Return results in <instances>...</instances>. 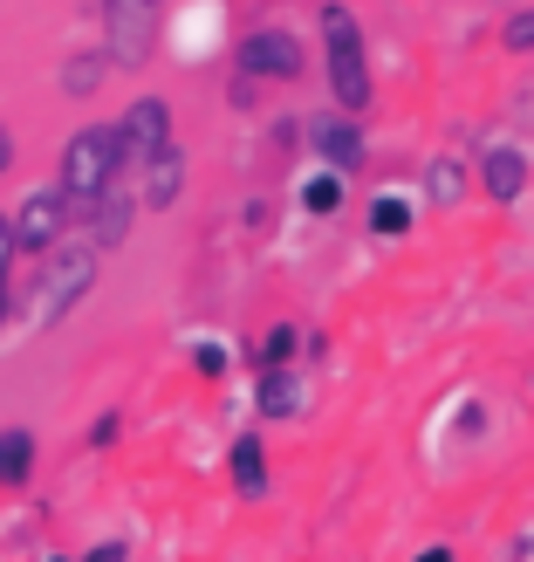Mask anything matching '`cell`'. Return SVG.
Masks as SVG:
<instances>
[{"label":"cell","instance_id":"ba28073f","mask_svg":"<svg viewBox=\"0 0 534 562\" xmlns=\"http://www.w3.org/2000/svg\"><path fill=\"white\" fill-rule=\"evenodd\" d=\"M308 145H316V158L329 165V172H363V131H356V117H316L308 124Z\"/></svg>","mask_w":534,"mask_h":562},{"label":"cell","instance_id":"44dd1931","mask_svg":"<svg viewBox=\"0 0 534 562\" xmlns=\"http://www.w3.org/2000/svg\"><path fill=\"white\" fill-rule=\"evenodd\" d=\"M425 192H432L439 206H453V200H459V165H439V172L425 179Z\"/></svg>","mask_w":534,"mask_h":562},{"label":"cell","instance_id":"9a60e30c","mask_svg":"<svg viewBox=\"0 0 534 562\" xmlns=\"http://www.w3.org/2000/svg\"><path fill=\"white\" fill-rule=\"evenodd\" d=\"M336 206H343V172H316L302 186V213H316V220H329Z\"/></svg>","mask_w":534,"mask_h":562},{"label":"cell","instance_id":"8992f818","mask_svg":"<svg viewBox=\"0 0 534 562\" xmlns=\"http://www.w3.org/2000/svg\"><path fill=\"white\" fill-rule=\"evenodd\" d=\"M14 220V247L21 255H48V247H63V227H69V200H63V186H42V192H27L21 200V213H8Z\"/></svg>","mask_w":534,"mask_h":562},{"label":"cell","instance_id":"ac0fdd59","mask_svg":"<svg viewBox=\"0 0 534 562\" xmlns=\"http://www.w3.org/2000/svg\"><path fill=\"white\" fill-rule=\"evenodd\" d=\"M302 350V336L288 329V323H281V329H268V344H261V371H281V363H288Z\"/></svg>","mask_w":534,"mask_h":562},{"label":"cell","instance_id":"cb8c5ba5","mask_svg":"<svg viewBox=\"0 0 534 562\" xmlns=\"http://www.w3.org/2000/svg\"><path fill=\"white\" fill-rule=\"evenodd\" d=\"M8 165H14V131L0 124V172H8Z\"/></svg>","mask_w":534,"mask_h":562},{"label":"cell","instance_id":"603a6c76","mask_svg":"<svg viewBox=\"0 0 534 562\" xmlns=\"http://www.w3.org/2000/svg\"><path fill=\"white\" fill-rule=\"evenodd\" d=\"M82 562H130V549H124V542H96V549L82 555Z\"/></svg>","mask_w":534,"mask_h":562},{"label":"cell","instance_id":"7a4b0ae2","mask_svg":"<svg viewBox=\"0 0 534 562\" xmlns=\"http://www.w3.org/2000/svg\"><path fill=\"white\" fill-rule=\"evenodd\" d=\"M322 63H329V90L343 117H363L371 110V48H363V27L350 8H322Z\"/></svg>","mask_w":534,"mask_h":562},{"label":"cell","instance_id":"9c48e42d","mask_svg":"<svg viewBox=\"0 0 534 562\" xmlns=\"http://www.w3.org/2000/svg\"><path fill=\"white\" fill-rule=\"evenodd\" d=\"M480 186H487V200L514 206L521 192H527V151H514V145H487V158H480Z\"/></svg>","mask_w":534,"mask_h":562},{"label":"cell","instance_id":"30bf717a","mask_svg":"<svg viewBox=\"0 0 534 562\" xmlns=\"http://www.w3.org/2000/svg\"><path fill=\"white\" fill-rule=\"evenodd\" d=\"M179 192H185V151H179V137H172V145H164L151 165H145V206H172L179 200Z\"/></svg>","mask_w":534,"mask_h":562},{"label":"cell","instance_id":"7c38bea8","mask_svg":"<svg viewBox=\"0 0 534 562\" xmlns=\"http://www.w3.org/2000/svg\"><path fill=\"white\" fill-rule=\"evenodd\" d=\"M234 487L247 494V501H268V446L247 432V439H234Z\"/></svg>","mask_w":534,"mask_h":562},{"label":"cell","instance_id":"3957f363","mask_svg":"<svg viewBox=\"0 0 534 562\" xmlns=\"http://www.w3.org/2000/svg\"><path fill=\"white\" fill-rule=\"evenodd\" d=\"M96 268H103V247L96 240H76V247H48V274H42V295H35V316L42 329L69 323V308L96 289Z\"/></svg>","mask_w":534,"mask_h":562},{"label":"cell","instance_id":"ffe728a7","mask_svg":"<svg viewBox=\"0 0 534 562\" xmlns=\"http://www.w3.org/2000/svg\"><path fill=\"white\" fill-rule=\"evenodd\" d=\"M14 255H21V247H14V220L0 213V323H8V261Z\"/></svg>","mask_w":534,"mask_h":562},{"label":"cell","instance_id":"277c9868","mask_svg":"<svg viewBox=\"0 0 534 562\" xmlns=\"http://www.w3.org/2000/svg\"><path fill=\"white\" fill-rule=\"evenodd\" d=\"M302 69H308V55L288 27H254L240 42V76H254V82H295Z\"/></svg>","mask_w":534,"mask_h":562},{"label":"cell","instance_id":"e0dca14e","mask_svg":"<svg viewBox=\"0 0 534 562\" xmlns=\"http://www.w3.org/2000/svg\"><path fill=\"white\" fill-rule=\"evenodd\" d=\"M63 82H69V97H90L103 82V55H76V63L63 69Z\"/></svg>","mask_w":534,"mask_h":562},{"label":"cell","instance_id":"8fae6325","mask_svg":"<svg viewBox=\"0 0 534 562\" xmlns=\"http://www.w3.org/2000/svg\"><path fill=\"white\" fill-rule=\"evenodd\" d=\"M27 481H35V432L8 426L0 432V487H27Z\"/></svg>","mask_w":534,"mask_h":562},{"label":"cell","instance_id":"4fadbf2b","mask_svg":"<svg viewBox=\"0 0 534 562\" xmlns=\"http://www.w3.org/2000/svg\"><path fill=\"white\" fill-rule=\"evenodd\" d=\"M82 220L96 227V247H117V240L130 234V200H124L117 186H110V192H103V200H96L90 213H82Z\"/></svg>","mask_w":534,"mask_h":562},{"label":"cell","instance_id":"2e32d148","mask_svg":"<svg viewBox=\"0 0 534 562\" xmlns=\"http://www.w3.org/2000/svg\"><path fill=\"white\" fill-rule=\"evenodd\" d=\"M371 234L405 240V234H411V206H405V200H390V192H384V200H371Z\"/></svg>","mask_w":534,"mask_h":562},{"label":"cell","instance_id":"d6986e66","mask_svg":"<svg viewBox=\"0 0 534 562\" xmlns=\"http://www.w3.org/2000/svg\"><path fill=\"white\" fill-rule=\"evenodd\" d=\"M500 48H508V55H534V8H521L508 27H500Z\"/></svg>","mask_w":534,"mask_h":562},{"label":"cell","instance_id":"7402d4cb","mask_svg":"<svg viewBox=\"0 0 534 562\" xmlns=\"http://www.w3.org/2000/svg\"><path fill=\"white\" fill-rule=\"evenodd\" d=\"M192 363H200L206 378H227V350H219V344H200V350H192Z\"/></svg>","mask_w":534,"mask_h":562},{"label":"cell","instance_id":"484cf974","mask_svg":"<svg viewBox=\"0 0 534 562\" xmlns=\"http://www.w3.org/2000/svg\"><path fill=\"white\" fill-rule=\"evenodd\" d=\"M48 562H63V555H48Z\"/></svg>","mask_w":534,"mask_h":562},{"label":"cell","instance_id":"5b68a950","mask_svg":"<svg viewBox=\"0 0 534 562\" xmlns=\"http://www.w3.org/2000/svg\"><path fill=\"white\" fill-rule=\"evenodd\" d=\"M103 8V27H110V55L124 69H145L151 63V14L158 0H96Z\"/></svg>","mask_w":534,"mask_h":562},{"label":"cell","instance_id":"52a82bcc","mask_svg":"<svg viewBox=\"0 0 534 562\" xmlns=\"http://www.w3.org/2000/svg\"><path fill=\"white\" fill-rule=\"evenodd\" d=\"M117 137H124V158H130V165H151L164 145H172V103H164V97H137V103L124 110Z\"/></svg>","mask_w":534,"mask_h":562},{"label":"cell","instance_id":"5bb4252c","mask_svg":"<svg viewBox=\"0 0 534 562\" xmlns=\"http://www.w3.org/2000/svg\"><path fill=\"white\" fill-rule=\"evenodd\" d=\"M254 405H261L268 418H295V412H302V384L288 378V363H281V371H261V391H254Z\"/></svg>","mask_w":534,"mask_h":562},{"label":"cell","instance_id":"6da1fadb","mask_svg":"<svg viewBox=\"0 0 534 562\" xmlns=\"http://www.w3.org/2000/svg\"><path fill=\"white\" fill-rule=\"evenodd\" d=\"M130 172V158H124V137H117V124H82L69 145H63V200H69V213H90L110 186H117Z\"/></svg>","mask_w":534,"mask_h":562},{"label":"cell","instance_id":"d4e9b609","mask_svg":"<svg viewBox=\"0 0 534 562\" xmlns=\"http://www.w3.org/2000/svg\"><path fill=\"white\" fill-rule=\"evenodd\" d=\"M418 562H453V549H425V555H418Z\"/></svg>","mask_w":534,"mask_h":562}]
</instances>
